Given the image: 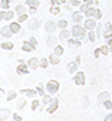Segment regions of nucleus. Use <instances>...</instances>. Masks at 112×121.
Segmentation results:
<instances>
[{
	"instance_id": "f257e3e1",
	"label": "nucleus",
	"mask_w": 112,
	"mask_h": 121,
	"mask_svg": "<svg viewBox=\"0 0 112 121\" xmlns=\"http://www.w3.org/2000/svg\"><path fill=\"white\" fill-rule=\"evenodd\" d=\"M70 32H72V37L79 38L80 41L84 39V38L87 37V30L84 28V26H81V24H74V26L72 27Z\"/></svg>"
},
{
	"instance_id": "f03ea898",
	"label": "nucleus",
	"mask_w": 112,
	"mask_h": 121,
	"mask_svg": "<svg viewBox=\"0 0 112 121\" xmlns=\"http://www.w3.org/2000/svg\"><path fill=\"white\" fill-rule=\"evenodd\" d=\"M59 87H60V85H59L57 80H49L46 83V86H45V90L49 94H56L59 91Z\"/></svg>"
},
{
	"instance_id": "7ed1b4c3",
	"label": "nucleus",
	"mask_w": 112,
	"mask_h": 121,
	"mask_svg": "<svg viewBox=\"0 0 112 121\" xmlns=\"http://www.w3.org/2000/svg\"><path fill=\"white\" fill-rule=\"evenodd\" d=\"M74 24H81L84 23V20H85V16H84V13H81L80 10L79 11H72V18H70Z\"/></svg>"
},
{
	"instance_id": "20e7f679",
	"label": "nucleus",
	"mask_w": 112,
	"mask_h": 121,
	"mask_svg": "<svg viewBox=\"0 0 112 121\" xmlns=\"http://www.w3.org/2000/svg\"><path fill=\"white\" fill-rule=\"evenodd\" d=\"M73 82L76 86H84L85 85V73L84 72H76L73 76Z\"/></svg>"
},
{
	"instance_id": "39448f33",
	"label": "nucleus",
	"mask_w": 112,
	"mask_h": 121,
	"mask_svg": "<svg viewBox=\"0 0 112 121\" xmlns=\"http://www.w3.org/2000/svg\"><path fill=\"white\" fill-rule=\"evenodd\" d=\"M83 26H84V28L87 31H92V30H95L97 28V20L94 18V17H91V18H85L84 20V23H83Z\"/></svg>"
},
{
	"instance_id": "423d86ee",
	"label": "nucleus",
	"mask_w": 112,
	"mask_h": 121,
	"mask_svg": "<svg viewBox=\"0 0 112 121\" xmlns=\"http://www.w3.org/2000/svg\"><path fill=\"white\" fill-rule=\"evenodd\" d=\"M102 38H105V39H111L112 38V24L111 23H107V24H104L102 26Z\"/></svg>"
},
{
	"instance_id": "0eeeda50",
	"label": "nucleus",
	"mask_w": 112,
	"mask_h": 121,
	"mask_svg": "<svg viewBox=\"0 0 112 121\" xmlns=\"http://www.w3.org/2000/svg\"><path fill=\"white\" fill-rule=\"evenodd\" d=\"M57 108H59V100H57L56 97H53V100L46 106V111H48L49 114H53Z\"/></svg>"
},
{
	"instance_id": "6e6552de",
	"label": "nucleus",
	"mask_w": 112,
	"mask_h": 121,
	"mask_svg": "<svg viewBox=\"0 0 112 121\" xmlns=\"http://www.w3.org/2000/svg\"><path fill=\"white\" fill-rule=\"evenodd\" d=\"M29 68H28L27 63H18V66H17V69H16V72H17V75H20V76H24V75H28L29 73Z\"/></svg>"
},
{
	"instance_id": "1a4fd4ad",
	"label": "nucleus",
	"mask_w": 112,
	"mask_h": 121,
	"mask_svg": "<svg viewBox=\"0 0 112 121\" xmlns=\"http://www.w3.org/2000/svg\"><path fill=\"white\" fill-rule=\"evenodd\" d=\"M45 30H46V32L51 35V34H53V32L57 30V24H56L55 21L49 20V21H46V23H45Z\"/></svg>"
},
{
	"instance_id": "9d476101",
	"label": "nucleus",
	"mask_w": 112,
	"mask_h": 121,
	"mask_svg": "<svg viewBox=\"0 0 112 121\" xmlns=\"http://www.w3.org/2000/svg\"><path fill=\"white\" fill-rule=\"evenodd\" d=\"M27 65L31 70H35V69L39 68V59H38V58H31V59H28Z\"/></svg>"
},
{
	"instance_id": "9b49d317",
	"label": "nucleus",
	"mask_w": 112,
	"mask_h": 121,
	"mask_svg": "<svg viewBox=\"0 0 112 121\" xmlns=\"http://www.w3.org/2000/svg\"><path fill=\"white\" fill-rule=\"evenodd\" d=\"M56 45H57V38H56L53 34H51L48 37V39H46V47L48 48H55Z\"/></svg>"
},
{
	"instance_id": "f8f14e48",
	"label": "nucleus",
	"mask_w": 112,
	"mask_h": 121,
	"mask_svg": "<svg viewBox=\"0 0 112 121\" xmlns=\"http://www.w3.org/2000/svg\"><path fill=\"white\" fill-rule=\"evenodd\" d=\"M48 60H49L51 65H59V63H60V56L56 55L55 52H51L49 56H48Z\"/></svg>"
},
{
	"instance_id": "ddd939ff",
	"label": "nucleus",
	"mask_w": 112,
	"mask_h": 121,
	"mask_svg": "<svg viewBox=\"0 0 112 121\" xmlns=\"http://www.w3.org/2000/svg\"><path fill=\"white\" fill-rule=\"evenodd\" d=\"M10 116H11L10 108H0V121H7Z\"/></svg>"
},
{
	"instance_id": "4468645a",
	"label": "nucleus",
	"mask_w": 112,
	"mask_h": 121,
	"mask_svg": "<svg viewBox=\"0 0 112 121\" xmlns=\"http://www.w3.org/2000/svg\"><path fill=\"white\" fill-rule=\"evenodd\" d=\"M67 72L72 75V73H76L77 72V69H79V63H76V60H72V62H69L67 63Z\"/></svg>"
},
{
	"instance_id": "2eb2a0df",
	"label": "nucleus",
	"mask_w": 112,
	"mask_h": 121,
	"mask_svg": "<svg viewBox=\"0 0 112 121\" xmlns=\"http://www.w3.org/2000/svg\"><path fill=\"white\" fill-rule=\"evenodd\" d=\"M67 44H69V47H74V48L81 47V41H80L79 38H74V37H70V38L67 39Z\"/></svg>"
},
{
	"instance_id": "dca6fc26",
	"label": "nucleus",
	"mask_w": 112,
	"mask_h": 121,
	"mask_svg": "<svg viewBox=\"0 0 112 121\" xmlns=\"http://www.w3.org/2000/svg\"><path fill=\"white\" fill-rule=\"evenodd\" d=\"M0 35H1L3 38H10V37L13 35V31L10 30V27H8V26H6V27L0 28Z\"/></svg>"
},
{
	"instance_id": "f3484780",
	"label": "nucleus",
	"mask_w": 112,
	"mask_h": 121,
	"mask_svg": "<svg viewBox=\"0 0 112 121\" xmlns=\"http://www.w3.org/2000/svg\"><path fill=\"white\" fill-rule=\"evenodd\" d=\"M20 93L25 97H36L38 96L36 90H32V89H23V90H20Z\"/></svg>"
},
{
	"instance_id": "a211bd4d",
	"label": "nucleus",
	"mask_w": 112,
	"mask_h": 121,
	"mask_svg": "<svg viewBox=\"0 0 112 121\" xmlns=\"http://www.w3.org/2000/svg\"><path fill=\"white\" fill-rule=\"evenodd\" d=\"M8 27H10V30L13 31V34H18L20 30H21V24L18 21H11Z\"/></svg>"
},
{
	"instance_id": "6ab92c4d",
	"label": "nucleus",
	"mask_w": 112,
	"mask_h": 121,
	"mask_svg": "<svg viewBox=\"0 0 112 121\" xmlns=\"http://www.w3.org/2000/svg\"><path fill=\"white\" fill-rule=\"evenodd\" d=\"M27 10H28V7H25V4H18V6H16L14 13H16L17 16H21V14H25Z\"/></svg>"
},
{
	"instance_id": "aec40b11",
	"label": "nucleus",
	"mask_w": 112,
	"mask_h": 121,
	"mask_svg": "<svg viewBox=\"0 0 112 121\" xmlns=\"http://www.w3.org/2000/svg\"><path fill=\"white\" fill-rule=\"evenodd\" d=\"M38 27H39V21L36 18H29L28 20V30L34 31V30H36Z\"/></svg>"
},
{
	"instance_id": "412c9836",
	"label": "nucleus",
	"mask_w": 112,
	"mask_h": 121,
	"mask_svg": "<svg viewBox=\"0 0 112 121\" xmlns=\"http://www.w3.org/2000/svg\"><path fill=\"white\" fill-rule=\"evenodd\" d=\"M0 47L4 51H11V49H14V42L13 41H3Z\"/></svg>"
},
{
	"instance_id": "4be33fe9",
	"label": "nucleus",
	"mask_w": 112,
	"mask_h": 121,
	"mask_svg": "<svg viewBox=\"0 0 112 121\" xmlns=\"http://www.w3.org/2000/svg\"><path fill=\"white\" fill-rule=\"evenodd\" d=\"M108 99H111V94L108 93V91H101L100 94H98V103L100 104H102L105 100H108Z\"/></svg>"
},
{
	"instance_id": "5701e85b",
	"label": "nucleus",
	"mask_w": 112,
	"mask_h": 121,
	"mask_svg": "<svg viewBox=\"0 0 112 121\" xmlns=\"http://www.w3.org/2000/svg\"><path fill=\"white\" fill-rule=\"evenodd\" d=\"M70 35H72V32H70V30H67V28L60 30V32H59V38L60 39H64V41H67L70 38Z\"/></svg>"
},
{
	"instance_id": "b1692460",
	"label": "nucleus",
	"mask_w": 112,
	"mask_h": 121,
	"mask_svg": "<svg viewBox=\"0 0 112 121\" xmlns=\"http://www.w3.org/2000/svg\"><path fill=\"white\" fill-rule=\"evenodd\" d=\"M21 49L24 51V52H34L35 51V47H32L28 41H25V42H23V45H21Z\"/></svg>"
},
{
	"instance_id": "393cba45",
	"label": "nucleus",
	"mask_w": 112,
	"mask_h": 121,
	"mask_svg": "<svg viewBox=\"0 0 112 121\" xmlns=\"http://www.w3.org/2000/svg\"><path fill=\"white\" fill-rule=\"evenodd\" d=\"M25 106H27V99H25V97H20V99L17 100V108L24 110Z\"/></svg>"
},
{
	"instance_id": "a878e982",
	"label": "nucleus",
	"mask_w": 112,
	"mask_h": 121,
	"mask_svg": "<svg viewBox=\"0 0 112 121\" xmlns=\"http://www.w3.org/2000/svg\"><path fill=\"white\" fill-rule=\"evenodd\" d=\"M25 6L27 7H35V9H38L39 7V0H25Z\"/></svg>"
},
{
	"instance_id": "bb28decb",
	"label": "nucleus",
	"mask_w": 112,
	"mask_h": 121,
	"mask_svg": "<svg viewBox=\"0 0 112 121\" xmlns=\"http://www.w3.org/2000/svg\"><path fill=\"white\" fill-rule=\"evenodd\" d=\"M95 10H97V7H88V10L84 13L85 18H91V17H94V14H95Z\"/></svg>"
},
{
	"instance_id": "cd10ccee",
	"label": "nucleus",
	"mask_w": 112,
	"mask_h": 121,
	"mask_svg": "<svg viewBox=\"0 0 112 121\" xmlns=\"http://www.w3.org/2000/svg\"><path fill=\"white\" fill-rule=\"evenodd\" d=\"M52 100H53V97H52V94H49V93H46V94H45V96L42 97V104H44V106H48V104H49V103H51Z\"/></svg>"
},
{
	"instance_id": "c85d7f7f",
	"label": "nucleus",
	"mask_w": 112,
	"mask_h": 121,
	"mask_svg": "<svg viewBox=\"0 0 112 121\" xmlns=\"http://www.w3.org/2000/svg\"><path fill=\"white\" fill-rule=\"evenodd\" d=\"M87 38H88V41L90 42H95V39H97V34H95V31H87Z\"/></svg>"
},
{
	"instance_id": "c756f323",
	"label": "nucleus",
	"mask_w": 112,
	"mask_h": 121,
	"mask_svg": "<svg viewBox=\"0 0 112 121\" xmlns=\"http://www.w3.org/2000/svg\"><path fill=\"white\" fill-rule=\"evenodd\" d=\"M53 52H55L56 55H59V56H62V55L64 54V48H63L62 45H59V44H57V45H56L55 48H53Z\"/></svg>"
},
{
	"instance_id": "7c9ffc66",
	"label": "nucleus",
	"mask_w": 112,
	"mask_h": 121,
	"mask_svg": "<svg viewBox=\"0 0 112 121\" xmlns=\"http://www.w3.org/2000/svg\"><path fill=\"white\" fill-rule=\"evenodd\" d=\"M56 24H57V28H59V30H64V28H67V26H69L67 20H59Z\"/></svg>"
},
{
	"instance_id": "2f4dec72",
	"label": "nucleus",
	"mask_w": 112,
	"mask_h": 121,
	"mask_svg": "<svg viewBox=\"0 0 112 121\" xmlns=\"http://www.w3.org/2000/svg\"><path fill=\"white\" fill-rule=\"evenodd\" d=\"M100 51H101V55H108L109 52H111V48H109V45L107 44V45H102V47H100Z\"/></svg>"
},
{
	"instance_id": "473e14b6",
	"label": "nucleus",
	"mask_w": 112,
	"mask_h": 121,
	"mask_svg": "<svg viewBox=\"0 0 112 121\" xmlns=\"http://www.w3.org/2000/svg\"><path fill=\"white\" fill-rule=\"evenodd\" d=\"M51 63H49V60L48 58H42V59H39V68H44V69H48V66H49Z\"/></svg>"
},
{
	"instance_id": "72a5a7b5",
	"label": "nucleus",
	"mask_w": 112,
	"mask_h": 121,
	"mask_svg": "<svg viewBox=\"0 0 112 121\" xmlns=\"http://www.w3.org/2000/svg\"><path fill=\"white\" fill-rule=\"evenodd\" d=\"M39 106H41V103H39L36 99H34L32 103H31V110H32V111H36V110H39Z\"/></svg>"
},
{
	"instance_id": "f704fd0d",
	"label": "nucleus",
	"mask_w": 112,
	"mask_h": 121,
	"mask_svg": "<svg viewBox=\"0 0 112 121\" xmlns=\"http://www.w3.org/2000/svg\"><path fill=\"white\" fill-rule=\"evenodd\" d=\"M16 97H17V91L11 90V91H8V93H7V97H6V100H7V101H13Z\"/></svg>"
},
{
	"instance_id": "c9c22d12",
	"label": "nucleus",
	"mask_w": 112,
	"mask_h": 121,
	"mask_svg": "<svg viewBox=\"0 0 112 121\" xmlns=\"http://www.w3.org/2000/svg\"><path fill=\"white\" fill-rule=\"evenodd\" d=\"M102 106H104V110H112V99H108V100H105L104 103H102Z\"/></svg>"
},
{
	"instance_id": "e433bc0d",
	"label": "nucleus",
	"mask_w": 112,
	"mask_h": 121,
	"mask_svg": "<svg viewBox=\"0 0 112 121\" xmlns=\"http://www.w3.org/2000/svg\"><path fill=\"white\" fill-rule=\"evenodd\" d=\"M88 106H90V101H88V97L87 96H83L81 97V108H88Z\"/></svg>"
},
{
	"instance_id": "4c0bfd02",
	"label": "nucleus",
	"mask_w": 112,
	"mask_h": 121,
	"mask_svg": "<svg viewBox=\"0 0 112 121\" xmlns=\"http://www.w3.org/2000/svg\"><path fill=\"white\" fill-rule=\"evenodd\" d=\"M36 93H38V96H41V97H44L45 94H46V91H45V89H44V85H39V86H36Z\"/></svg>"
},
{
	"instance_id": "58836bf2",
	"label": "nucleus",
	"mask_w": 112,
	"mask_h": 121,
	"mask_svg": "<svg viewBox=\"0 0 112 121\" xmlns=\"http://www.w3.org/2000/svg\"><path fill=\"white\" fill-rule=\"evenodd\" d=\"M0 7L7 11L8 7H10V0H0Z\"/></svg>"
},
{
	"instance_id": "ea45409f",
	"label": "nucleus",
	"mask_w": 112,
	"mask_h": 121,
	"mask_svg": "<svg viewBox=\"0 0 112 121\" xmlns=\"http://www.w3.org/2000/svg\"><path fill=\"white\" fill-rule=\"evenodd\" d=\"M49 13H51V14H59V13H60V7H59V4H56V6H51Z\"/></svg>"
},
{
	"instance_id": "a19ab883",
	"label": "nucleus",
	"mask_w": 112,
	"mask_h": 121,
	"mask_svg": "<svg viewBox=\"0 0 112 121\" xmlns=\"http://www.w3.org/2000/svg\"><path fill=\"white\" fill-rule=\"evenodd\" d=\"M28 20V13H25V14H21V16H18V18H17V21L21 24V23H25Z\"/></svg>"
},
{
	"instance_id": "79ce46f5",
	"label": "nucleus",
	"mask_w": 112,
	"mask_h": 121,
	"mask_svg": "<svg viewBox=\"0 0 112 121\" xmlns=\"http://www.w3.org/2000/svg\"><path fill=\"white\" fill-rule=\"evenodd\" d=\"M13 18H14V11L7 10V11H6V21H11Z\"/></svg>"
},
{
	"instance_id": "37998d69",
	"label": "nucleus",
	"mask_w": 112,
	"mask_h": 121,
	"mask_svg": "<svg viewBox=\"0 0 112 121\" xmlns=\"http://www.w3.org/2000/svg\"><path fill=\"white\" fill-rule=\"evenodd\" d=\"M67 4H70L72 7H80V4H81V0H70Z\"/></svg>"
},
{
	"instance_id": "c03bdc74",
	"label": "nucleus",
	"mask_w": 112,
	"mask_h": 121,
	"mask_svg": "<svg viewBox=\"0 0 112 121\" xmlns=\"http://www.w3.org/2000/svg\"><path fill=\"white\" fill-rule=\"evenodd\" d=\"M95 34H97V38H101L102 37V26H97V28H95Z\"/></svg>"
},
{
	"instance_id": "a18cd8bd",
	"label": "nucleus",
	"mask_w": 112,
	"mask_h": 121,
	"mask_svg": "<svg viewBox=\"0 0 112 121\" xmlns=\"http://www.w3.org/2000/svg\"><path fill=\"white\" fill-rule=\"evenodd\" d=\"M28 42H29V44H31L32 47H35V48L38 47V41H36V38H35V37H29V39H28Z\"/></svg>"
},
{
	"instance_id": "49530a36",
	"label": "nucleus",
	"mask_w": 112,
	"mask_h": 121,
	"mask_svg": "<svg viewBox=\"0 0 112 121\" xmlns=\"http://www.w3.org/2000/svg\"><path fill=\"white\" fill-rule=\"evenodd\" d=\"M101 17H102V11H101L100 9H97V10H95V14H94V18H95V20H100Z\"/></svg>"
},
{
	"instance_id": "de8ad7c7",
	"label": "nucleus",
	"mask_w": 112,
	"mask_h": 121,
	"mask_svg": "<svg viewBox=\"0 0 112 121\" xmlns=\"http://www.w3.org/2000/svg\"><path fill=\"white\" fill-rule=\"evenodd\" d=\"M88 7H90V6H88L87 3H81V4H80V11H81V13H85V11L88 10Z\"/></svg>"
},
{
	"instance_id": "09e8293b",
	"label": "nucleus",
	"mask_w": 112,
	"mask_h": 121,
	"mask_svg": "<svg viewBox=\"0 0 112 121\" xmlns=\"http://www.w3.org/2000/svg\"><path fill=\"white\" fill-rule=\"evenodd\" d=\"M92 56H94L95 59L101 56V51H100V48H97V49H94V51H92Z\"/></svg>"
},
{
	"instance_id": "8fccbe9b",
	"label": "nucleus",
	"mask_w": 112,
	"mask_h": 121,
	"mask_svg": "<svg viewBox=\"0 0 112 121\" xmlns=\"http://www.w3.org/2000/svg\"><path fill=\"white\" fill-rule=\"evenodd\" d=\"M13 121H23V117H21L20 114L14 113V114H13Z\"/></svg>"
},
{
	"instance_id": "3c124183",
	"label": "nucleus",
	"mask_w": 112,
	"mask_h": 121,
	"mask_svg": "<svg viewBox=\"0 0 112 121\" xmlns=\"http://www.w3.org/2000/svg\"><path fill=\"white\" fill-rule=\"evenodd\" d=\"M1 20H6V10L0 11V21H1Z\"/></svg>"
},
{
	"instance_id": "603ef678",
	"label": "nucleus",
	"mask_w": 112,
	"mask_h": 121,
	"mask_svg": "<svg viewBox=\"0 0 112 121\" xmlns=\"http://www.w3.org/2000/svg\"><path fill=\"white\" fill-rule=\"evenodd\" d=\"M104 121H112V114L109 113V114H107L105 117H104Z\"/></svg>"
},
{
	"instance_id": "864d4df0",
	"label": "nucleus",
	"mask_w": 112,
	"mask_h": 121,
	"mask_svg": "<svg viewBox=\"0 0 112 121\" xmlns=\"http://www.w3.org/2000/svg\"><path fill=\"white\" fill-rule=\"evenodd\" d=\"M28 13H29V14H35V13H36V9H35V7H31V9L28 10Z\"/></svg>"
},
{
	"instance_id": "5fc2aeb1",
	"label": "nucleus",
	"mask_w": 112,
	"mask_h": 121,
	"mask_svg": "<svg viewBox=\"0 0 112 121\" xmlns=\"http://www.w3.org/2000/svg\"><path fill=\"white\" fill-rule=\"evenodd\" d=\"M74 60H76V63H79V65H80V62H81V55H77Z\"/></svg>"
},
{
	"instance_id": "6e6d98bb",
	"label": "nucleus",
	"mask_w": 112,
	"mask_h": 121,
	"mask_svg": "<svg viewBox=\"0 0 112 121\" xmlns=\"http://www.w3.org/2000/svg\"><path fill=\"white\" fill-rule=\"evenodd\" d=\"M3 96H6V91H4V89H0V100L3 99Z\"/></svg>"
},
{
	"instance_id": "4d7b16f0",
	"label": "nucleus",
	"mask_w": 112,
	"mask_h": 121,
	"mask_svg": "<svg viewBox=\"0 0 112 121\" xmlns=\"http://www.w3.org/2000/svg\"><path fill=\"white\" fill-rule=\"evenodd\" d=\"M49 4L51 6H56L57 4V0H49Z\"/></svg>"
},
{
	"instance_id": "13d9d810",
	"label": "nucleus",
	"mask_w": 112,
	"mask_h": 121,
	"mask_svg": "<svg viewBox=\"0 0 112 121\" xmlns=\"http://www.w3.org/2000/svg\"><path fill=\"white\" fill-rule=\"evenodd\" d=\"M108 45H109V48H111V52H112V38H111V39H108Z\"/></svg>"
},
{
	"instance_id": "bf43d9fd",
	"label": "nucleus",
	"mask_w": 112,
	"mask_h": 121,
	"mask_svg": "<svg viewBox=\"0 0 112 121\" xmlns=\"http://www.w3.org/2000/svg\"><path fill=\"white\" fill-rule=\"evenodd\" d=\"M63 3H67V0H57V4H63Z\"/></svg>"
},
{
	"instance_id": "052dcab7",
	"label": "nucleus",
	"mask_w": 112,
	"mask_h": 121,
	"mask_svg": "<svg viewBox=\"0 0 112 121\" xmlns=\"http://www.w3.org/2000/svg\"><path fill=\"white\" fill-rule=\"evenodd\" d=\"M85 1H87V0H81V3H85Z\"/></svg>"
},
{
	"instance_id": "680f3d73",
	"label": "nucleus",
	"mask_w": 112,
	"mask_h": 121,
	"mask_svg": "<svg viewBox=\"0 0 112 121\" xmlns=\"http://www.w3.org/2000/svg\"><path fill=\"white\" fill-rule=\"evenodd\" d=\"M111 114H112V110H111Z\"/></svg>"
},
{
	"instance_id": "e2e57ef3",
	"label": "nucleus",
	"mask_w": 112,
	"mask_h": 121,
	"mask_svg": "<svg viewBox=\"0 0 112 121\" xmlns=\"http://www.w3.org/2000/svg\"><path fill=\"white\" fill-rule=\"evenodd\" d=\"M7 121H10V120H7Z\"/></svg>"
}]
</instances>
